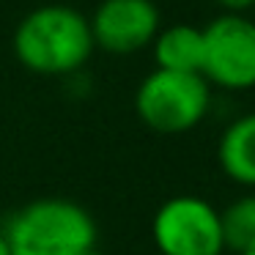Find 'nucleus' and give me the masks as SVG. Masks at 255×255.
Wrapping results in <instances>:
<instances>
[{"label": "nucleus", "mask_w": 255, "mask_h": 255, "mask_svg": "<svg viewBox=\"0 0 255 255\" xmlns=\"http://www.w3.org/2000/svg\"><path fill=\"white\" fill-rule=\"evenodd\" d=\"M239 255H255V244H253L250 250H244V253H239Z\"/></svg>", "instance_id": "nucleus-13"}, {"label": "nucleus", "mask_w": 255, "mask_h": 255, "mask_svg": "<svg viewBox=\"0 0 255 255\" xmlns=\"http://www.w3.org/2000/svg\"><path fill=\"white\" fill-rule=\"evenodd\" d=\"M151 239L159 255H222L220 209L198 195H176L156 209Z\"/></svg>", "instance_id": "nucleus-4"}, {"label": "nucleus", "mask_w": 255, "mask_h": 255, "mask_svg": "<svg viewBox=\"0 0 255 255\" xmlns=\"http://www.w3.org/2000/svg\"><path fill=\"white\" fill-rule=\"evenodd\" d=\"M0 231L11 255H80L96 247L94 217L66 198L30 200Z\"/></svg>", "instance_id": "nucleus-2"}, {"label": "nucleus", "mask_w": 255, "mask_h": 255, "mask_svg": "<svg viewBox=\"0 0 255 255\" xmlns=\"http://www.w3.org/2000/svg\"><path fill=\"white\" fill-rule=\"evenodd\" d=\"M151 44H154L156 69L184 74H200V69H203V28L170 25V28L159 30Z\"/></svg>", "instance_id": "nucleus-8"}, {"label": "nucleus", "mask_w": 255, "mask_h": 255, "mask_svg": "<svg viewBox=\"0 0 255 255\" xmlns=\"http://www.w3.org/2000/svg\"><path fill=\"white\" fill-rule=\"evenodd\" d=\"M220 170L242 187H255V113L236 118L217 145Z\"/></svg>", "instance_id": "nucleus-7"}, {"label": "nucleus", "mask_w": 255, "mask_h": 255, "mask_svg": "<svg viewBox=\"0 0 255 255\" xmlns=\"http://www.w3.org/2000/svg\"><path fill=\"white\" fill-rule=\"evenodd\" d=\"M94 52L91 22L69 6H41L30 11L14 33V55L28 72L58 77L72 74Z\"/></svg>", "instance_id": "nucleus-1"}, {"label": "nucleus", "mask_w": 255, "mask_h": 255, "mask_svg": "<svg viewBox=\"0 0 255 255\" xmlns=\"http://www.w3.org/2000/svg\"><path fill=\"white\" fill-rule=\"evenodd\" d=\"M220 6H225L231 14H242L244 8H250V6H255V0H217Z\"/></svg>", "instance_id": "nucleus-10"}, {"label": "nucleus", "mask_w": 255, "mask_h": 255, "mask_svg": "<svg viewBox=\"0 0 255 255\" xmlns=\"http://www.w3.org/2000/svg\"><path fill=\"white\" fill-rule=\"evenodd\" d=\"M203 80L228 91L255 85V22L242 14L217 17L203 28Z\"/></svg>", "instance_id": "nucleus-5"}, {"label": "nucleus", "mask_w": 255, "mask_h": 255, "mask_svg": "<svg viewBox=\"0 0 255 255\" xmlns=\"http://www.w3.org/2000/svg\"><path fill=\"white\" fill-rule=\"evenodd\" d=\"M211 91L200 74L156 69L140 83L134 94L137 118L159 134H181L206 118Z\"/></svg>", "instance_id": "nucleus-3"}, {"label": "nucleus", "mask_w": 255, "mask_h": 255, "mask_svg": "<svg viewBox=\"0 0 255 255\" xmlns=\"http://www.w3.org/2000/svg\"><path fill=\"white\" fill-rule=\"evenodd\" d=\"M0 255H11V253H8V244H6V236H3V231H0Z\"/></svg>", "instance_id": "nucleus-11"}, {"label": "nucleus", "mask_w": 255, "mask_h": 255, "mask_svg": "<svg viewBox=\"0 0 255 255\" xmlns=\"http://www.w3.org/2000/svg\"><path fill=\"white\" fill-rule=\"evenodd\" d=\"M80 255H99V253H96V247H91V250H85V253H80Z\"/></svg>", "instance_id": "nucleus-12"}, {"label": "nucleus", "mask_w": 255, "mask_h": 255, "mask_svg": "<svg viewBox=\"0 0 255 255\" xmlns=\"http://www.w3.org/2000/svg\"><path fill=\"white\" fill-rule=\"evenodd\" d=\"M220 228L222 244L228 253L239 255L255 244V192L231 200L225 209H220Z\"/></svg>", "instance_id": "nucleus-9"}, {"label": "nucleus", "mask_w": 255, "mask_h": 255, "mask_svg": "<svg viewBox=\"0 0 255 255\" xmlns=\"http://www.w3.org/2000/svg\"><path fill=\"white\" fill-rule=\"evenodd\" d=\"M91 22L94 47L129 55L148 47L159 33V11L151 0H102Z\"/></svg>", "instance_id": "nucleus-6"}]
</instances>
